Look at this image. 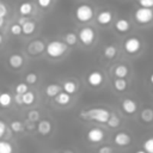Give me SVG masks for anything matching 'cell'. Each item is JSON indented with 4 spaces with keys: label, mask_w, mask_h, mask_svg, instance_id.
<instances>
[{
    "label": "cell",
    "mask_w": 153,
    "mask_h": 153,
    "mask_svg": "<svg viewBox=\"0 0 153 153\" xmlns=\"http://www.w3.org/2000/svg\"><path fill=\"white\" fill-rule=\"evenodd\" d=\"M86 81L91 87H100L104 84V75L100 71H91L86 75Z\"/></svg>",
    "instance_id": "cell-8"
},
{
    "label": "cell",
    "mask_w": 153,
    "mask_h": 153,
    "mask_svg": "<svg viewBox=\"0 0 153 153\" xmlns=\"http://www.w3.org/2000/svg\"><path fill=\"white\" fill-rule=\"evenodd\" d=\"M142 149L146 153H153V136L147 137L142 143Z\"/></svg>",
    "instance_id": "cell-29"
},
{
    "label": "cell",
    "mask_w": 153,
    "mask_h": 153,
    "mask_svg": "<svg viewBox=\"0 0 153 153\" xmlns=\"http://www.w3.org/2000/svg\"><path fill=\"white\" fill-rule=\"evenodd\" d=\"M8 65H10L12 68H14V69L20 68V67L24 65V57H23V55L17 54V53L11 54L10 57H8Z\"/></svg>",
    "instance_id": "cell-14"
},
{
    "label": "cell",
    "mask_w": 153,
    "mask_h": 153,
    "mask_svg": "<svg viewBox=\"0 0 153 153\" xmlns=\"http://www.w3.org/2000/svg\"><path fill=\"white\" fill-rule=\"evenodd\" d=\"M2 41H4V37H2V35L0 33V45H1V43H2Z\"/></svg>",
    "instance_id": "cell-47"
},
{
    "label": "cell",
    "mask_w": 153,
    "mask_h": 153,
    "mask_svg": "<svg viewBox=\"0 0 153 153\" xmlns=\"http://www.w3.org/2000/svg\"><path fill=\"white\" fill-rule=\"evenodd\" d=\"M13 99H14V103H16V104H18V105H23V94H18V93H16L14 97H13Z\"/></svg>",
    "instance_id": "cell-41"
},
{
    "label": "cell",
    "mask_w": 153,
    "mask_h": 153,
    "mask_svg": "<svg viewBox=\"0 0 153 153\" xmlns=\"http://www.w3.org/2000/svg\"><path fill=\"white\" fill-rule=\"evenodd\" d=\"M129 73V68L126 66V65H117L114 69V74L116 78H122V79H126V76L128 75Z\"/></svg>",
    "instance_id": "cell-19"
},
{
    "label": "cell",
    "mask_w": 153,
    "mask_h": 153,
    "mask_svg": "<svg viewBox=\"0 0 153 153\" xmlns=\"http://www.w3.org/2000/svg\"><path fill=\"white\" fill-rule=\"evenodd\" d=\"M97 153H114V149H112V147L104 145V146H100V147L98 148Z\"/></svg>",
    "instance_id": "cell-38"
},
{
    "label": "cell",
    "mask_w": 153,
    "mask_h": 153,
    "mask_svg": "<svg viewBox=\"0 0 153 153\" xmlns=\"http://www.w3.org/2000/svg\"><path fill=\"white\" fill-rule=\"evenodd\" d=\"M27 20H29V18H27V17H24V16H20V17L18 18V22H17V23H18L19 25H24V24H25V23H26Z\"/></svg>",
    "instance_id": "cell-42"
},
{
    "label": "cell",
    "mask_w": 153,
    "mask_h": 153,
    "mask_svg": "<svg viewBox=\"0 0 153 153\" xmlns=\"http://www.w3.org/2000/svg\"><path fill=\"white\" fill-rule=\"evenodd\" d=\"M37 79H38V76H37V74L33 73V72H30V73H27V74L25 75V81H26L27 85H33V84H36V82H37Z\"/></svg>",
    "instance_id": "cell-34"
},
{
    "label": "cell",
    "mask_w": 153,
    "mask_h": 153,
    "mask_svg": "<svg viewBox=\"0 0 153 153\" xmlns=\"http://www.w3.org/2000/svg\"><path fill=\"white\" fill-rule=\"evenodd\" d=\"M0 108H1V106H0Z\"/></svg>",
    "instance_id": "cell-49"
},
{
    "label": "cell",
    "mask_w": 153,
    "mask_h": 153,
    "mask_svg": "<svg viewBox=\"0 0 153 153\" xmlns=\"http://www.w3.org/2000/svg\"><path fill=\"white\" fill-rule=\"evenodd\" d=\"M8 13V10H7V6L5 5V2H2L0 0V18H5Z\"/></svg>",
    "instance_id": "cell-37"
},
{
    "label": "cell",
    "mask_w": 153,
    "mask_h": 153,
    "mask_svg": "<svg viewBox=\"0 0 153 153\" xmlns=\"http://www.w3.org/2000/svg\"><path fill=\"white\" fill-rule=\"evenodd\" d=\"M149 81H151V84L153 85V73H152V74L149 75Z\"/></svg>",
    "instance_id": "cell-45"
},
{
    "label": "cell",
    "mask_w": 153,
    "mask_h": 153,
    "mask_svg": "<svg viewBox=\"0 0 153 153\" xmlns=\"http://www.w3.org/2000/svg\"><path fill=\"white\" fill-rule=\"evenodd\" d=\"M62 88L65 92H67L68 94H74L78 91V84L73 80H66L62 85Z\"/></svg>",
    "instance_id": "cell-18"
},
{
    "label": "cell",
    "mask_w": 153,
    "mask_h": 153,
    "mask_svg": "<svg viewBox=\"0 0 153 153\" xmlns=\"http://www.w3.org/2000/svg\"><path fill=\"white\" fill-rule=\"evenodd\" d=\"M22 30H23V33L25 35V36H30V35H32L33 32H35V30H36V23L33 22V20H27L24 25H22Z\"/></svg>",
    "instance_id": "cell-21"
},
{
    "label": "cell",
    "mask_w": 153,
    "mask_h": 153,
    "mask_svg": "<svg viewBox=\"0 0 153 153\" xmlns=\"http://www.w3.org/2000/svg\"><path fill=\"white\" fill-rule=\"evenodd\" d=\"M121 108H122V110H123L124 114L133 115L137 110V103L134 99H131V98H124L121 102Z\"/></svg>",
    "instance_id": "cell-12"
},
{
    "label": "cell",
    "mask_w": 153,
    "mask_h": 153,
    "mask_svg": "<svg viewBox=\"0 0 153 153\" xmlns=\"http://www.w3.org/2000/svg\"><path fill=\"white\" fill-rule=\"evenodd\" d=\"M116 54H117V47L114 45V44H108L103 49V55L106 59H109V60L110 59H114L116 56Z\"/></svg>",
    "instance_id": "cell-22"
},
{
    "label": "cell",
    "mask_w": 153,
    "mask_h": 153,
    "mask_svg": "<svg viewBox=\"0 0 153 153\" xmlns=\"http://www.w3.org/2000/svg\"><path fill=\"white\" fill-rule=\"evenodd\" d=\"M111 112L105 108H92L88 110H81L79 116L86 121H94L99 123H106Z\"/></svg>",
    "instance_id": "cell-1"
},
{
    "label": "cell",
    "mask_w": 153,
    "mask_h": 153,
    "mask_svg": "<svg viewBox=\"0 0 153 153\" xmlns=\"http://www.w3.org/2000/svg\"><path fill=\"white\" fill-rule=\"evenodd\" d=\"M134 20L139 25H148L153 22V8L137 7L133 13Z\"/></svg>",
    "instance_id": "cell-4"
},
{
    "label": "cell",
    "mask_w": 153,
    "mask_h": 153,
    "mask_svg": "<svg viewBox=\"0 0 153 153\" xmlns=\"http://www.w3.org/2000/svg\"><path fill=\"white\" fill-rule=\"evenodd\" d=\"M106 124H108L110 128H117V127L121 124V118H120L116 114L111 112V115H110V117H109Z\"/></svg>",
    "instance_id": "cell-27"
},
{
    "label": "cell",
    "mask_w": 153,
    "mask_h": 153,
    "mask_svg": "<svg viewBox=\"0 0 153 153\" xmlns=\"http://www.w3.org/2000/svg\"><path fill=\"white\" fill-rule=\"evenodd\" d=\"M140 7L146 8H153V0H136Z\"/></svg>",
    "instance_id": "cell-36"
},
{
    "label": "cell",
    "mask_w": 153,
    "mask_h": 153,
    "mask_svg": "<svg viewBox=\"0 0 153 153\" xmlns=\"http://www.w3.org/2000/svg\"><path fill=\"white\" fill-rule=\"evenodd\" d=\"M35 93L32 91H27L26 93L23 94V104L25 105H31L35 102Z\"/></svg>",
    "instance_id": "cell-31"
},
{
    "label": "cell",
    "mask_w": 153,
    "mask_h": 153,
    "mask_svg": "<svg viewBox=\"0 0 153 153\" xmlns=\"http://www.w3.org/2000/svg\"><path fill=\"white\" fill-rule=\"evenodd\" d=\"M14 90H16V93H18V94H24V93H26V92L29 91V86H27L26 82H19V84L16 85Z\"/></svg>",
    "instance_id": "cell-32"
},
{
    "label": "cell",
    "mask_w": 153,
    "mask_h": 153,
    "mask_svg": "<svg viewBox=\"0 0 153 153\" xmlns=\"http://www.w3.org/2000/svg\"><path fill=\"white\" fill-rule=\"evenodd\" d=\"M65 153H72V152H65Z\"/></svg>",
    "instance_id": "cell-48"
},
{
    "label": "cell",
    "mask_w": 153,
    "mask_h": 153,
    "mask_svg": "<svg viewBox=\"0 0 153 153\" xmlns=\"http://www.w3.org/2000/svg\"><path fill=\"white\" fill-rule=\"evenodd\" d=\"M5 24V18H0V27H2Z\"/></svg>",
    "instance_id": "cell-44"
},
{
    "label": "cell",
    "mask_w": 153,
    "mask_h": 153,
    "mask_svg": "<svg viewBox=\"0 0 153 153\" xmlns=\"http://www.w3.org/2000/svg\"><path fill=\"white\" fill-rule=\"evenodd\" d=\"M127 86H128V82L126 79H122V78H116L114 80V87L116 91L118 92H123L127 90Z\"/></svg>",
    "instance_id": "cell-26"
},
{
    "label": "cell",
    "mask_w": 153,
    "mask_h": 153,
    "mask_svg": "<svg viewBox=\"0 0 153 153\" xmlns=\"http://www.w3.org/2000/svg\"><path fill=\"white\" fill-rule=\"evenodd\" d=\"M123 49L128 55H136L142 49V41L136 36H130L124 39Z\"/></svg>",
    "instance_id": "cell-6"
},
{
    "label": "cell",
    "mask_w": 153,
    "mask_h": 153,
    "mask_svg": "<svg viewBox=\"0 0 153 153\" xmlns=\"http://www.w3.org/2000/svg\"><path fill=\"white\" fill-rule=\"evenodd\" d=\"M114 142L120 147H127L131 142V136L126 131H118L114 136Z\"/></svg>",
    "instance_id": "cell-11"
},
{
    "label": "cell",
    "mask_w": 153,
    "mask_h": 153,
    "mask_svg": "<svg viewBox=\"0 0 153 153\" xmlns=\"http://www.w3.org/2000/svg\"><path fill=\"white\" fill-rule=\"evenodd\" d=\"M94 8L92 5L90 4H81L79 5L75 11H74V16H75V19L79 22V23H82V24H86V23H90L93 18H94Z\"/></svg>",
    "instance_id": "cell-3"
},
{
    "label": "cell",
    "mask_w": 153,
    "mask_h": 153,
    "mask_svg": "<svg viewBox=\"0 0 153 153\" xmlns=\"http://www.w3.org/2000/svg\"><path fill=\"white\" fill-rule=\"evenodd\" d=\"M140 118H141V121H143L145 123H151V122H153V109H151V108H145V109L140 112Z\"/></svg>",
    "instance_id": "cell-23"
},
{
    "label": "cell",
    "mask_w": 153,
    "mask_h": 153,
    "mask_svg": "<svg viewBox=\"0 0 153 153\" xmlns=\"http://www.w3.org/2000/svg\"><path fill=\"white\" fill-rule=\"evenodd\" d=\"M135 153H146V152H145L143 149H137V151H136Z\"/></svg>",
    "instance_id": "cell-46"
},
{
    "label": "cell",
    "mask_w": 153,
    "mask_h": 153,
    "mask_svg": "<svg viewBox=\"0 0 153 153\" xmlns=\"http://www.w3.org/2000/svg\"><path fill=\"white\" fill-rule=\"evenodd\" d=\"M10 127H11V129H12L14 133H20V131H23V130H24L25 124H24L22 121L16 120V121H12V122L10 123Z\"/></svg>",
    "instance_id": "cell-28"
},
{
    "label": "cell",
    "mask_w": 153,
    "mask_h": 153,
    "mask_svg": "<svg viewBox=\"0 0 153 153\" xmlns=\"http://www.w3.org/2000/svg\"><path fill=\"white\" fill-rule=\"evenodd\" d=\"M33 11V4L31 1H23L19 7H18V12L20 16H24V17H27L32 13Z\"/></svg>",
    "instance_id": "cell-16"
},
{
    "label": "cell",
    "mask_w": 153,
    "mask_h": 153,
    "mask_svg": "<svg viewBox=\"0 0 153 153\" xmlns=\"http://www.w3.org/2000/svg\"><path fill=\"white\" fill-rule=\"evenodd\" d=\"M26 123H27V124H26L25 127H26L29 130H32V129H35V124H33V122H30V121L27 120V121H26Z\"/></svg>",
    "instance_id": "cell-43"
},
{
    "label": "cell",
    "mask_w": 153,
    "mask_h": 153,
    "mask_svg": "<svg viewBox=\"0 0 153 153\" xmlns=\"http://www.w3.org/2000/svg\"><path fill=\"white\" fill-rule=\"evenodd\" d=\"M51 128H53V126H51V122L49 120H41L38 122V124H37V130H38V133L41 135H48V134H50Z\"/></svg>",
    "instance_id": "cell-15"
},
{
    "label": "cell",
    "mask_w": 153,
    "mask_h": 153,
    "mask_svg": "<svg viewBox=\"0 0 153 153\" xmlns=\"http://www.w3.org/2000/svg\"><path fill=\"white\" fill-rule=\"evenodd\" d=\"M0 153H13V146L8 141H0Z\"/></svg>",
    "instance_id": "cell-30"
},
{
    "label": "cell",
    "mask_w": 153,
    "mask_h": 153,
    "mask_svg": "<svg viewBox=\"0 0 153 153\" xmlns=\"http://www.w3.org/2000/svg\"><path fill=\"white\" fill-rule=\"evenodd\" d=\"M61 92V86L59 84H49L45 87V94L50 98H55Z\"/></svg>",
    "instance_id": "cell-17"
},
{
    "label": "cell",
    "mask_w": 153,
    "mask_h": 153,
    "mask_svg": "<svg viewBox=\"0 0 153 153\" xmlns=\"http://www.w3.org/2000/svg\"><path fill=\"white\" fill-rule=\"evenodd\" d=\"M68 50V45L63 41L53 39L50 41L45 47V53L51 59H59L62 57Z\"/></svg>",
    "instance_id": "cell-2"
},
{
    "label": "cell",
    "mask_w": 153,
    "mask_h": 153,
    "mask_svg": "<svg viewBox=\"0 0 153 153\" xmlns=\"http://www.w3.org/2000/svg\"><path fill=\"white\" fill-rule=\"evenodd\" d=\"M96 38H97V33H96V31H94V29L92 26L85 25V26L80 27L79 31H78V39L85 47L92 45L94 43Z\"/></svg>",
    "instance_id": "cell-5"
},
{
    "label": "cell",
    "mask_w": 153,
    "mask_h": 153,
    "mask_svg": "<svg viewBox=\"0 0 153 153\" xmlns=\"http://www.w3.org/2000/svg\"><path fill=\"white\" fill-rule=\"evenodd\" d=\"M51 2H53V0H37L38 6L42 8H48L51 5Z\"/></svg>",
    "instance_id": "cell-39"
},
{
    "label": "cell",
    "mask_w": 153,
    "mask_h": 153,
    "mask_svg": "<svg viewBox=\"0 0 153 153\" xmlns=\"http://www.w3.org/2000/svg\"><path fill=\"white\" fill-rule=\"evenodd\" d=\"M13 98L8 92H1L0 93V106L2 108H8L12 103Z\"/></svg>",
    "instance_id": "cell-25"
},
{
    "label": "cell",
    "mask_w": 153,
    "mask_h": 153,
    "mask_svg": "<svg viewBox=\"0 0 153 153\" xmlns=\"http://www.w3.org/2000/svg\"><path fill=\"white\" fill-rule=\"evenodd\" d=\"M71 99H72L71 94H68V93L65 92V91H61V92L55 97V102H56L57 104H60V105H67V104H69Z\"/></svg>",
    "instance_id": "cell-20"
},
{
    "label": "cell",
    "mask_w": 153,
    "mask_h": 153,
    "mask_svg": "<svg viewBox=\"0 0 153 153\" xmlns=\"http://www.w3.org/2000/svg\"><path fill=\"white\" fill-rule=\"evenodd\" d=\"M39 117H41V115H39V112L37 110H30L27 112V120L30 122H33L35 123V122H37L39 120Z\"/></svg>",
    "instance_id": "cell-35"
},
{
    "label": "cell",
    "mask_w": 153,
    "mask_h": 153,
    "mask_svg": "<svg viewBox=\"0 0 153 153\" xmlns=\"http://www.w3.org/2000/svg\"><path fill=\"white\" fill-rule=\"evenodd\" d=\"M10 32L13 35V36H19L23 33V30H22V25H19L18 23H14L10 26Z\"/></svg>",
    "instance_id": "cell-33"
},
{
    "label": "cell",
    "mask_w": 153,
    "mask_h": 153,
    "mask_svg": "<svg viewBox=\"0 0 153 153\" xmlns=\"http://www.w3.org/2000/svg\"><path fill=\"white\" fill-rule=\"evenodd\" d=\"M105 139V131L99 127H91L86 131V140L90 143H100Z\"/></svg>",
    "instance_id": "cell-7"
},
{
    "label": "cell",
    "mask_w": 153,
    "mask_h": 153,
    "mask_svg": "<svg viewBox=\"0 0 153 153\" xmlns=\"http://www.w3.org/2000/svg\"><path fill=\"white\" fill-rule=\"evenodd\" d=\"M114 26H115V30H116L117 32H120V33H126V32H128V31L130 30L131 24H130V22H129L128 19H126V18H118L117 20H115Z\"/></svg>",
    "instance_id": "cell-13"
},
{
    "label": "cell",
    "mask_w": 153,
    "mask_h": 153,
    "mask_svg": "<svg viewBox=\"0 0 153 153\" xmlns=\"http://www.w3.org/2000/svg\"><path fill=\"white\" fill-rule=\"evenodd\" d=\"M45 47H47V44H44V42L42 39H35L27 44L26 50L30 55L35 56V55H39L43 51H45Z\"/></svg>",
    "instance_id": "cell-10"
},
{
    "label": "cell",
    "mask_w": 153,
    "mask_h": 153,
    "mask_svg": "<svg viewBox=\"0 0 153 153\" xmlns=\"http://www.w3.org/2000/svg\"><path fill=\"white\" fill-rule=\"evenodd\" d=\"M114 12L110 10H102L96 16V22L102 26H108L114 22Z\"/></svg>",
    "instance_id": "cell-9"
},
{
    "label": "cell",
    "mask_w": 153,
    "mask_h": 153,
    "mask_svg": "<svg viewBox=\"0 0 153 153\" xmlns=\"http://www.w3.org/2000/svg\"><path fill=\"white\" fill-rule=\"evenodd\" d=\"M6 130H7V127H6V123L4 122V121H1L0 120V139L5 135V133H6Z\"/></svg>",
    "instance_id": "cell-40"
},
{
    "label": "cell",
    "mask_w": 153,
    "mask_h": 153,
    "mask_svg": "<svg viewBox=\"0 0 153 153\" xmlns=\"http://www.w3.org/2000/svg\"><path fill=\"white\" fill-rule=\"evenodd\" d=\"M78 41H79V39H78V35H76L75 32L69 31V32H67V33L63 35V42H65L67 45H71V47H72V45H75Z\"/></svg>",
    "instance_id": "cell-24"
}]
</instances>
